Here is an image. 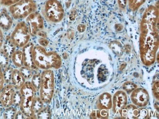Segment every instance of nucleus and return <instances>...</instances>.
I'll return each mask as SVG.
<instances>
[{"mask_svg":"<svg viewBox=\"0 0 159 119\" xmlns=\"http://www.w3.org/2000/svg\"><path fill=\"white\" fill-rule=\"evenodd\" d=\"M44 102L39 96H36L32 105V111L36 117V115L44 108Z\"/></svg>","mask_w":159,"mask_h":119,"instance_id":"6ab92c4d","label":"nucleus"},{"mask_svg":"<svg viewBox=\"0 0 159 119\" xmlns=\"http://www.w3.org/2000/svg\"><path fill=\"white\" fill-rule=\"evenodd\" d=\"M4 40H5V38H4L3 31H2V30L0 28V48L2 47V45L4 44Z\"/></svg>","mask_w":159,"mask_h":119,"instance_id":"e433bc0d","label":"nucleus"},{"mask_svg":"<svg viewBox=\"0 0 159 119\" xmlns=\"http://www.w3.org/2000/svg\"><path fill=\"white\" fill-rule=\"evenodd\" d=\"M26 82V80L17 68L13 69L11 78V84L16 90H20Z\"/></svg>","mask_w":159,"mask_h":119,"instance_id":"4468645a","label":"nucleus"},{"mask_svg":"<svg viewBox=\"0 0 159 119\" xmlns=\"http://www.w3.org/2000/svg\"><path fill=\"white\" fill-rule=\"evenodd\" d=\"M26 24L28 25L30 36H35L38 32L44 29V20L41 15L38 12H33L26 18Z\"/></svg>","mask_w":159,"mask_h":119,"instance_id":"6e6552de","label":"nucleus"},{"mask_svg":"<svg viewBox=\"0 0 159 119\" xmlns=\"http://www.w3.org/2000/svg\"><path fill=\"white\" fill-rule=\"evenodd\" d=\"M109 47L116 55L118 56H122L123 54V49L122 45L120 42L117 41L113 42L110 44Z\"/></svg>","mask_w":159,"mask_h":119,"instance_id":"5701e85b","label":"nucleus"},{"mask_svg":"<svg viewBox=\"0 0 159 119\" xmlns=\"http://www.w3.org/2000/svg\"><path fill=\"white\" fill-rule=\"evenodd\" d=\"M20 0H0L1 5L4 7H9L10 6L16 4V2L19 1Z\"/></svg>","mask_w":159,"mask_h":119,"instance_id":"473e14b6","label":"nucleus"},{"mask_svg":"<svg viewBox=\"0 0 159 119\" xmlns=\"http://www.w3.org/2000/svg\"><path fill=\"white\" fill-rule=\"evenodd\" d=\"M38 42H39V43L40 46L44 47L47 46L48 45V42H49L45 38H41V39H39Z\"/></svg>","mask_w":159,"mask_h":119,"instance_id":"f704fd0d","label":"nucleus"},{"mask_svg":"<svg viewBox=\"0 0 159 119\" xmlns=\"http://www.w3.org/2000/svg\"><path fill=\"white\" fill-rule=\"evenodd\" d=\"M107 74V70L104 67H100L98 69V78L99 80L104 81L105 80Z\"/></svg>","mask_w":159,"mask_h":119,"instance_id":"7c9ffc66","label":"nucleus"},{"mask_svg":"<svg viewBox=\"0 0 159 119\" xmlns=\"http://www.w3.org/2000/svg\"><path fill=\"white\" fill-rule=\"evenodd\" d=\"M19 69L23 76L25 78L26 81L31 79L32 76L34 75V71H35L34 70H32V69L25 66V65H24Z\"/></svg>","mask_w":159,"mask_h":119,"instance_id":"b1692460","label":"nucleus"},{"mask_svg":"<svg viewBox=\"0 0 159 119\" xmlns=\"http://www.w3.org/2000/svg\"><path fill=\"white\" fill-rule=\"evenodd\" d=\"M127 95L125 91H116L113 96L112 102L113 111L116 114H120L123 109L127 105Z\"/></svg>","mask_w":159,"mask_h":119,"instance_id":"9d476101","label":"nucleus"},{"mask_svg":"<svg viewBox=\"0 0 159 119\" xmlns=\"http://www.w3.org/2000/svg\"><path fill=\"white\" fill-rule=\"evenodd\" d=\"M148 111L147 110H142V111H140V114H139V117H143V118H145V117H147V116H148Z\"/></svg>","mask_w":159,"mask_h":119,"instance_id":"4c0bfd02","label":"nucleus"},{"mask_svg":"<svg viewBox=\"0 0 159 119\" xmlns=\"http://www.w3.org/2000/svg\"><path fill=\"white\" fill-rule=\"evenodd\" d=\"M5 85V79H4V73H3V69L0 65V93L4 88Z\"/></svg>","mask_w":159,"mask_h":119,"instance_id":"72a5a7b5","label":"nucleus"},{"mask_svg":"<svg viewBox=\"0 0 159 119\" xmlns=\"http://www.w3.org/2000/svg\"><path fill=\"white\" fill-rule=\"evenodd\" d=\"M139 114L140 111L137 107L135 105L130 104L126 105L123 109L120 115L123 119H136L139 118Z\"/></svg>","mask_w":159,"mask_h":119,"instance_id":"2eb2a0df","label":"nucleus"},{"mask_svg":"<svg viewBox=\"0 0 159 119\" xmlns=\"http://www.w3.org/2000/svg\"><path fill=\"white\" fill-rule=\"evenodd\" d=\"M122 87L123 89L127 92V93H130L137 88V86L131 82H126L123 84Z\"/></svg>","mask_w":159,"mask_h":119,"instance_id":"c756f323","label":"nucleus"},{"mask_svg":"<svg viewBox=\"0 0 159 119\" xmlns=\"http://www.w3.org/2000/svg\"><path fill=\"white\" fill-rule=\"evenodd\" d=\"M13 24V18L9 11L5 8L2 9L0 12V28L2 31H8L12 27Z\"/></svg>","mask_w":159,"mask_h":119,"instance_id":"ddd939ff","label":"nucleus"},{"mask_svg":"<svg viewBox=\"0 0 159 119\" xmlns=\"http://www.w3.org/2000/svg\"><path fill=\"white\" fill-rule=\"evenodd\" d=\"M37 7L36 2L34 0H20L8 7V11L13 19L22 20L36 11Z\"/></svg>","mask_w":159,"mask_h":119,"instance_id":"423d86ee","label":"nucleus"},{"mask_svg":"<svg viewBox=\"0 0 159 119\" xmlns=\"http://www.w3.org/2000/svg\"><path fill=\"white\" fill-rule=\"evenodd\" d=\"M1 11V2H0V12Z\"/></svg>","mask_w":159,"mask_h":119,"instance_id":"a19ab883","label":"nucleus"},{"mask_svg":"<svg viewBox=\"0 0 159 119\" xmlns=\"http://www.w3.org/2000/svg\"><path fill=\"white\" fill-rule=\"evenodd\" d=\"M146 0H128L129 7L133 11L137 10L143 5Z\"/></svg>","mask_w":159,"mask_h":119,"instance_id":"bb28decb","label":"nucleus"},{"mask_svg":"<svg viewBox=\"0 0 159 119\" xmlns=\"http://www.w3.org/2000/svg\"><path fill=\"white\" fill-rule=\"evenodd\" d=\"M17 110L15 107H11L5 108L2 113V117L3 119H14Z\"/></svg>","mask_w":159,"mask_h":119,"instance_id":"aec40b11","label":"nucleus"},{"mask_svg":"<svg viewBox=\"0 0 159 119\" xmlns=\"http://www.w3.org/2000/svg\"><path fill=\"white\" fill-rule=\"evenodd\" d=\"M131 100L133 103L138 107H145L149 102V95L146 89L137 88L132 92Z\"/></svg>","mask_w":159,"mask_h":119,"instance_id":"1a4fd4ad","label":"nucleus"},{"mask_svg":"<svg viewBox=\"0 0 159 119\" xmlns=\"http://www.w3.org/2000/svg\"><path fill=\"white\" fill-rule=\"evenodd\" d=\"M32 57L35 65L38 68L48 70L59 69L62 65L60 56L56 52L47 51L43 46H36L32 50Z\"/></svg>","mask_w":159,"mask_h":119,"instance_id":"f03ea898","label":"nucleus"},{"mask_svg":"<svg viewBox=\"0 0 159 119\" xmlns=\"http://www.w3.org/2000/svg\"><path fill=\"white\" fill-rule=\"evenodd\" d=\"M2 49L7 54L11 59V56L16 51V47L11 40L10 36L6 37L4 40V44L2 45Z\"/></svg>","mask_w":159,"mask_h":119,"instance_id":"a211bd4d","label":"nucleus"},{"mask_svg":"<svg viewBox=\"0 0 159 119\" xmlns=\"http://www.w3.org/2000/svg\"><path fill=\"white\" fill-rule=\"evenodd\" d=\"M52 116L51 109L48 107H44L36 115V119H50Z\"/></svg>","mask_w":159,"mask_h":119,"instance_id":"393cba45","label":"nucleus"},{"mask_svg":"<svg viewBox=\"0 0 159 119\" xmlns=\"http://www.w3.org/2000/svg\"><path fill=\"white\" fill-rule=\"evenodd\" d=\"M4 109H5V108L2 106L1 101V99H0V112H2L4 110Z\"/></svg>","mask_w":159,"mask_h":119,"instance_id":"ea45409f","label":"nucleus"},{"mask_svg":"<svg viewBox=\"0 0 159 119\" xmlns=\"http://www.w3.org/2000/svg\"><path fill=\"white\" fill-rule=\"evenodd\" d=\"M37 35H38L39 36H41V37H43V38H46V37H47L46 33H45L44 31H42V30L38 32Z\"/></svg>","mask_w":159,"mask_h":119,"instance_id":"58836bf2","label":"nucleus"},{"mask_svg":"<svg viewBox=\"0 0 159 119\" xmlns=\"http://www.w3.org/2000/svg\"><path fill=\"white\" fill-rule=\"evenodd\" d=\"M159 82H156L153 84L152 87V92L154 96L156 99L159 100Z\"/></svg>","mask_w":159,"mask_h":119,"instance_id":"2f4dec72","label":"nucleus"},{"mask_svg":"<svg viewBox=\"0 0 159 119\" xmlns=\"http://www.w3.org/2000/svg\"><path fill=\"white\" fill-rule=\"evenodd\" d=\"M42 12L47 21L52 23H58L64 17L62 5L58 0H48L43 5Z\"/></svg>","mask_w":159,"mask_h":119,"instance_id":"39448f33","label":"nucleus"},{"mask_svg":"<svg viewBox=\"0 0 159 119\" xmlns=\"http://www.w3.org/2000/svg\"><path fill=\"white\" fill-rule=\"evenodd\" d=\"M22 96L20 90L15 91L13 100V105L15 107H20L22 101Z\"/></svg>","mask_w":159,"mask_h":119,"instance_id":"c85d7f7f","label":"nucleus"},{"mask_svg":"<svg viewBox=\"0 0 159 119\" xmlns=\"http://www.w3.org/2000/svg\"><path fill=\"white\" fill-rule=\"evenodd\" d=\"M10 59V57L2 48H0V65L3 69L9 66Z\"/></svg>","mask_w":159,"mask_h":119,"instance_id":"412c9836","label":"nucleus"},{"mask_svg":"<svg viewBox=\"0 0 159 119\" xmlns=\"http://www.w3.org/2000/svg\"><path fill=\"white\" fill-rule=\"evenodd\" d=\"M34 45L31 42H29L22 48V52L24 58V65L32 69V70L37 71L38 68L34 63L32 57V50Z\"/></svg>","mask_w":159,"mask_h":119,"instance_id":"f8f14e48","label":"nucleus"},{"mask_svg":"<svg viewBox=\"0 0 159 119\" xmlns=\"http://www.w3.org/2000/svg\"><path fill=\"white\" fill-rule=\"evenodd\" d=\"M39 97L44 103L50 104L54 92V75L51 69L44 70L41 74Z\"/></svg>","mask_w":159,"mask_h":119,"instance_id":"20e7f679","label":"nucleus"},{"mask_svg":"<svg viewBox=\"0 0 159 119\" xmlns=\"http://www.w3.org/2000/svg\"><path fill=\"white\" fill-rule=\"evenodd\" d=\"M90 117L92 119H108L109 117L108 112L105 109L93 110L92 112Z\"/></svg>","mask_w":159,"mask_h":119,"instance_id":"4be33fe9","label":"nucleus"},{"mask_svg":"<svg viewBox=\"0 0 159 119\" xmlns=\"http://www.w3.org/2000/svg\"><path fill=\"white\" fill-rule=\"evenodd\" d=\"M159 11L150 6L144 12L141 23L139 38L142 63L149 67L154 64L159 47Z\"/></svg>","mask_w":159,"mask_h":119,"instance_id":"f257e3e1","label":"nucleus"},{"mask_svg":"<svg viewBox=\"0 0 159 119\" xmlns=\"http://www.w3.org/2000/svg\"><path fill=\"white\" fill-rule=\"evenodd\" d=\"M11 60L17 68H20L24 65L23 53L21 50H16L11 56Z\"/></svg>","mask_w":159,"mask_h":119,"instance_id":"f3484780","label":"nucleus"},{"mask_svg":"<svg viewBox=\"0 0 159 119\" xmlns=\"http://www.w3.org/2000/svg\"><path fill=\"white\" fill-rule=\"evenodd\" d=\"M13 69L11 67L8 66L7 68L3 69L4 79H5V84H11V78L12 73Z\"/></svg>","mask_w":159,"mask_h":119,"instance_id":"cd10ccee","label":"nucleus"},{"mask_svg":"<svg viewBox=\"0 0 159 119\" xmlns=\"http://www.w3.org/2000/svg\"><path fill=\"white\" fill-rule=\"evenodd\" d=\"M22 99L20 110L25 116L27 119H36L32 111V105L36 97L37 91L30 81H26L20 89Z\"/></svg>","mask_w":159,"mask_h":119,"instance_id":"7ed1b4c3","label":"nucleus"},{"mask_svg":"<svg viewBox=\"0 0 159 119\" xmlns=\"http://www.w3.org/2000/svg\"><path fill=\"white\" fill-rule=\"evenodd\" d=\"M15 90L11 84H6L0 93V99L4 108H8L13 105V100Z\"/></svg>","mask_w":159,"mask_h":119,"instance_id":"9b49d317","label":"nucleus"},{"mask_svg":"<svg viewBox=\"0 0 159 119\" xmlns=\"http://www.w3.org/2000/svg\"><path fill=\"white\" fill-rule=\"evenodd\" d=\"M11 40L17 48H22L30 41V34L28 25L24 21L19 22L10 36Z\"/></svg>","mask_w":159,"mask_h":119,"instance_id":"0eeeda50","label":"nucleus"},{"mask_svg":"<svg viewBox=\"0 0 159 119\" xmlns=\"http://www.w3.org/2000/svg\"><path fill=\"white\" fill-rule=\"evenodd\" d=\"M97 108L99 109H110L112 108V96L111 94L105 92L100 95L97 103Z\"/></svg>","mask_w":159,"mask_h":119,"instance_id":"dca6fc26","label":"nucleus"},{"mask_svg":"<svg viewBox=\"0 0 159 119\" xmlns=\"http://www.w3.org/2000/svg\"><path fill=\"white\" fill-rule=\"evenodd\" d=\"M31 82L32 86L37 92L39 90L41 82V74L39 73H35L31 78Z\"/></svg>","mask_w":159,"mask_h":119,"instance_id":"a878e982","label":"nucleus"},{"mask_svg":"<svg viewBox=\"0 0 159 119\" xmlns=\"http://www.w3.org/2000/svg\"><path fill=\"white\" fill-rule=\"evenodd\" d=\"M14 119H27L25 116L21 111H17Z\"/></svg>","mask_w":159,"mask_h":119,"instance_id":"c9c22d12","label":"nucleus"}]
</instances>
